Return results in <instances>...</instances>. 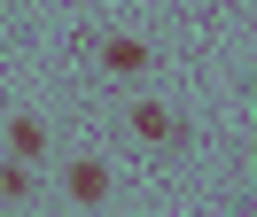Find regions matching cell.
Returning a JSON list of instances; mask_svg holds the SVG:
<instances>
[{"label": "cell", "instance_id": "6da1fadb", "mask_svg": "<svg viewBox=\"0 0 257 217\" xmlns=\"http://www.w3.org/2000/svg\"><path fill=\"white\" fill-rule=\"evenodd\" d=\"M133 140H164V148H187V124H172V108L164 101H133Z\"/></svg>", "mask_w": 257, "mask_h": 217}, {"label": "cell", "instance_id": "7a4b0ae2", "mask_svg": "<svg viewBox=\"0 0 257 217\" xmlns=\"http://www.w3.org/2000/svg\"><path fill=\"white\" fill-rule=\"evenodd\" d=\"M70 202H86V210H101V202H109V163H101V155H70Z\"/></svg>", "mask_w": 257, "mask_h": 217}, {"label": "cell", "instance_id": "3957f363", "mask_svg": "<svg viewBox=\"0 0 257 217\" xmlns=\"http://www.w3.org/2000/svg\"><path fill=\"white\" fill-rule=\"evenodd\" d=\"M148 39H133V31H109L101 39V70H117V78H148Z\"/></svg>", "mask_w": 257, "mask_h": 217}, {"label": "cell", "instance_id": "277c9868", "mask_svg": "<svg viewBox=\"0 0 257 217\" xmlns=\"http://www.w3.org/2000/svg\"><path fill=\"white\" fill-rule=\"evenodd\" d=\"M8 155L39 163V155H47V124H39V116H8Z\"/></svg>", "mask_w": 257, "mask_h": 217}, {"label": "cell", "instance_id": "5b68a950", "mask_svg": "<svg viewBox=\"0 0 257 217\" xmlns=\"http://www.w3.org/2000/svg\"><path fill=\"white\" fill-rule=\"evenodd\" d=\"M32 194V163L24 155H0V202H24Z\"/></svg>", "mask_w": 257, "mask_h": 217}]
</instances>
